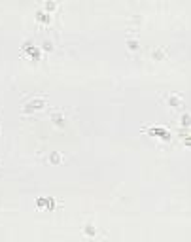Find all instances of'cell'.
I'll use <instances>...</instances> for the list:
<instances>
[{
  "mask_svg": "<svg viewBox=\"0 0 191 242\" xmlns=\"http://www.w3.org/2000/svg\"><path fill=\"white\" fill-rule=\"evenodd\" d=\"M167 100H168V104L172 106V108H182L184 106V99L180 95H176V93H168Z\"/></svg>",
  "mask_w": 191,
  "mask_h": 242,
  "instance_id": "obj_1",
  "label": "cell"
},
{
  "mask_svg": "<svg viewBox=\"0 0 191 242\" xmlns=\"http://www.w3.org/2000/svg\"><path fill=\"white\" fill-rule=\"evenodd\" d=\"M44 106H45V100L44 99H36V100H30L25 110H40V108H44Z\"/></svg>",
  "mask_w": 191,
  "mask_h": 242,
  "instance_id": "obj_2",
  "label": "cell"
},
{
  "mask_svg": "<svg viewBox=\"0 0 191 242\" xmlns=\"http://www.w3.org/2000/svg\"><path fill=\"white\" fill-rule=\"evenodd\" d=\"M95 233H97L95 225H91V223L83 225V235H85V236H95Z\"/></svg>",
  "mask_w": 191,
  "mask_h": 242,
  "instance_id": "obj_3",
  "label": "cell"
},
{
  "mask_svg": "<svg viewBox=\"0 0 191 242\" xmlns=\"http://www.w3.org/2000/svg\"><path fill=\"white\" fill-rule=\"evenodd\" d=\"M36 19H38V21H45V23H48V21H49V13H48V12H42V10H38V12H36Z\"/></svg>",
  "mask_w": 191,
  "mask_h": 242,
  "instance_id": "obj_4",
  "label": "cell"
},
{
  "mask_svg": "<svg viewBox=\"0 0 191 242\" xmlns=\"http://www.w3.org/2000/svg\"><path fill=\"white\" fill-rule=\"evenodd\" d=\"M165 55H167V51H165L163 48H157V49H153V57H155V59H163Z\"/></svg>",
  "mask_w": 191,
  "mask_h": 242,
  "instance_id": "obj_5",
  "label": "cell"
},
{
  "mask_svg": "<svg viewBox=\"0 0 191 242\" xmlns=\"http://www.w3.org/2000/svg\"><path fill=\"white\" fill-rule=\"evenodd\" d=\"M51 119H53V121L57 123V125H59V123H63V119H64V117H63V114H59V112H55V114L51 116Z\"/></svg>",
  "mask_w": 191,
  "mask_h": 242,
  "instance_id": "obj_6",
  "label": "cell"
},
{
  "mask_svg": "<svg viewBox=\"0 0 191 242\" xmlns=\"http://www.w3.org/2000/svg\"><path fill=\"white\" fill-rule=\"evenodd\" d=\"M129 49H138V40H127Z\"/></svg>",
  "mask_w": 191,
  "mask_h": 242,
  "instance_id": "obj_7",
  "label": "cell"
},
{
  "mask_svg": "<svg viewBox=\"0 0 191 242\" xmlns=\"http://www.w3.org/2000/svg\"><path fill=\"white\" fill-rule=\"evenodd\" d=\"M51 163H59L61 161V155H59V153H57V151H53V153H51Z\"/></svg>",
  "mask_w": 191,
  "mask_h": 242,
  "instance_id": "obj_8",
  "label": "cell"
},
{
  "mask_svg": "<svg viewBox=\"0 0 191 242\" xmlns=\"http://www.w3.org/2000/svg\"><path fill=\"white\" fill-rule=\"evenodd\" d=\"M44 8H45V10H55V8H57V4H55V2H45V4H44Z\"/></svg>",
  "mask_w": 191,
  "mask_h": 242,
  "instance_id": "obj_9",
  "label": "cell"
},
{
  "mask_svg": "<svg viewBox=\"0 0 191 242\" xmlns=\"http://www.w3.org/2000/svg\"><path fill=\"white\" fill-rule=\"evenodd\" d=\"M42 45H44V49H48V51H49L51 48H53V44H51V42H49V40H45V42H44Z\"/></svg>",
  "mask_w": 191,
  "mask_h": 242,
  "instance_id": "obj_10",
  "label": "cell"
}]
</instances>
